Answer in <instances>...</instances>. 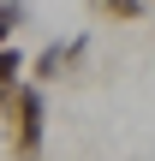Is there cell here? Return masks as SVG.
<instances>
[{"mask_svg": "<svg viewBox=\"0 0 155 161\" xmlns=\"http://www.w3.org/2000/svg\"><path fill=\"white\" fill-rule=\"evenodd\" d=\"M0 125H6L12 161H42V143H48V90L30 84V78H18L0 96Z\"/></svg>", "mask_w": 155, "mask_h": 161, "instance_id": "obj_1", "label": "cell"}, {"mask_svg": "<svg viewBox=\"0 0 155 161\" xmlns=\"http://www.w3.org/2000/svg\"><path fill=\"white\" fill-rule=\"evenodd\" d=\"M90 54V36H66V42H48V48H36V54H24V78L30 84H54V78H66L78 60Z\"/></svg>", "mask_w": 155, "mask_h": 161, "instance_id": "obj_2", "label": "cell"}, {"mask_svg": "<svg viewBox=\"0 0 155 161\" xmlns=\"http://www.w3.org/2000/svg\"><path fill=\"white\" fill-rule=\"evenodd\" d=\"M90 12L113 18V24H137V18H149V0H90Z\"/></svg>", "mask_w": 155, "mask_h": 161, "instance_id": "obj_3", "label": "cell"}, {"mask_svg": "<svg viewBox=\"0 0 155 161\" xmlns=\"http://www.w3.org/2000/svg\"><path fill=\"white\" fill-rule=\"evenodd\" d=\"M18 78H24V48H12V42H6V48H0V96H6Z\"/></svg>", "mask_w": 155, "mask_h": 161, "instance_id": "obj_4", "label": "cell"}]
</instances>
